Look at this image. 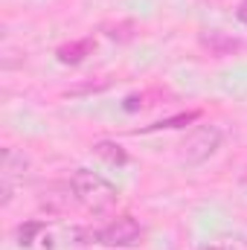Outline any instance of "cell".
Segmentation results:
<instances>
[{"label":"cell","instance_id":"cell-10","mask_svg":"<svg viewBox=\"0 0 247 250\" xmlns=\"http://www.w3.org/2000/svg\"><path fill=\"white\" fill-rule=\"evenodd\" d=\"M236 18H239V23H245L247 26V0H239V6H236Z\"/></svg>","mask_w":247,"mask_h":250},{"label":"cell","instance_id":"cell-9","mask_svg":"<svg viewBox=\"0 0 247 250\" xmlns=\"http://www.w3.org/2000/svg\"><path fill=\"white\" fill-rule=\"evenodd\" d=\"M108 84H111V82L105 79V82H99V84H84V87H73V90H67V93H70V96H79V93H90V90H105Z\"/></svg>","mask_w":247,"mask_h":250},{"label":"cell","instance_id":"cell-13","mask_svg":"<svg viewBox=\"0 0 247 250\" xmlns=\"http://www.w3.org/2000/svg\"><path fill=\"white\" fill-rule=\"evenodd\" d=\"M201 250H233V248H227V245H206V248H201Z\"/></svg>","mask_w":247,"mask_h":250},{"label":"cell","instance_id":"cell-8","mask_svg":"<svg viewBox=\"0 0 247 250\" xmlns=\"http://www.w3.org/2000/svg\"><path fill=\"white\" fill-rule=\"evenodd\" d=\"M47 224L44 221H23L21 227H18V245L21 248H29L32 242H35V233H41Z\"/></svg>","mask_w":247,"mask_h":250},{"label":"cell","instance_id":"cell-1","mask_svg":"<svg viewBox=\"0 0 247 250\" xmlns=\"http://www.w3.org/2000/svg\"><path fill=\"white\" fill-rule=\"evenodd\" d=\"M70 192L73 198L93 215H108L117 201H120V189L111 181H105L102 175L90 172V169H76L70 178Z\"/></svg>","mask_w":247,"mask_h":250},{"label":"cell","instance_id":"cell-7","mask_svg":"<svg viewBox=\"0 0 247 250\" xmlns=\"http://www.w3.org/2000/svg\"><path fill=\"white\" fill-rule=\"evenodd\" d=\"M93 154L102 157V160L111 163V166H125V163H128L125 148L120 146V143H114V140H99V143L93 146Z\"/></svg>","mask_w":247,"mask_h":250},{"label":"cell","instance_id":"cell-12","mask_svg":"<svg viewBox=\"0 0 247 250\" xmlns=\"http://www.w3.org/2000/svg\"><path fill=\"white\" fill-rule=\"evenodd\" d=\"M201 3H204V6H212V9H215V6H224L227 0H201Z\"/></svg>","mask_w":247,"mask_h":250},{"label":"cell","instance_id":"cell-2","mask_svg":"<svg viewBox=\"0 0 247 250\" xmlns=\"http://www.w3.org/2000/svg\"><path fill=\"white\" fill-rule=\"evenodd\" d=\"M221 146V131L215 125H195L189 134L184 137L181 148V163L186 166H198L204 160H209Z\"/></svg>","mask_w":247,"mask_h":250},{"label":"cell","instance_id":"cell-6","mask_svg":"<svg viewBox=\"0 0 247 250\" xmlns=\"http://www.w3.org/2000/svg\"><path fill=\"white\" fill-rule=\"evenodd\" d=\"M201 120V111H184V114H178V117H166V120H157V123L145 125V128H140L137 134H148V131H163V128H186V125L198 123Z\"/></svg>","mask_w":247,"mask_h":250},{"label":"cell","instance_id":"cell-3","mask_svg":"<svg viewBox=\"0 0 247 250\" xmlns=\"http://www.w3.org/2000/svg\"><path fill=\"white\" fill-rule=\"evenodd\" d=\"M87 239L93 245H105V248H134L143 242V227L131 215H120L111 224H105L102 230L87 233Z\"/></svg>","mask_w":247,"mask_h":250},{"label":"cell","instance_id":"cell-11","mask_svg":"<svg viewBox=\"0 0 247 250\" xmlns=\"http://www.w3.org/2000/svg\"><path fill=\"white\" fill-rule=\"evenodd\" d=\"M123 108H125V111H137V108H140V99H137V96H128Z\"/></svg>","mask_w":247,"mask_h":250},{"label":"cell","instance_id":"cell-5","mask_svg":"<svg viewBox=\"0 0 247 250\" xmlns=\"http://www.w3.org/2000/svg\"><path fill=\"white\" fill-rule=\"evenodd\" d=\"M93 38L87 35V38H79V41H70V44H62L59 50H56V59L62 64H82L90 53H93Z\"/></svg>","mask_w":247,"mask_h":250},{"label":"cell","instance_id":"cell-4","mask_svg":"<svg viewBox=\"0 0 247 250\" xmlns=\"http://www.w3.org/2000/svg\"><path fill=\"white\" fill-rule=\"evenodd\" d=\"M201 47L209 53V56H233L236 50H242V41L239 38H233V35H227V32H221V29H206V32H201Z\"/></svg>","mask_w":247,"mask_h":250}]
</instances>
